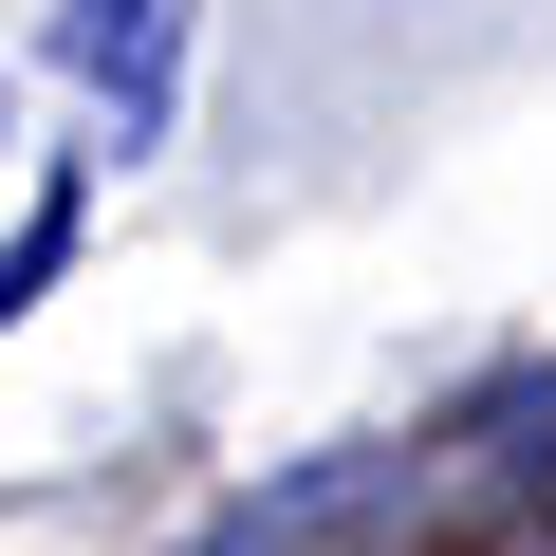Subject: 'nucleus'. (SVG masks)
<instances>
[{
	"label": "nucleus",
	"instance_id": "f257e3e1",
	"mask_svg": "<svg viewBox=\"0 0 556 556\" xmlns=\"http://www.w3.org/2000/svg\"><path fill=\"white\" fill-rule=\"evenodd\" d=\"M56 56L112 93V130H167V75H186V0H56Z\"/></svg>",
	"mask_w": 556,
	"mask_h": 556
},
{
	"label": "nucleus",
	"instance_id": "f03ea898",
	"mask_svg": "<svg viewBox=\"0 0 556 556\" xmlns=\"http://www.w3.org/2000/svg\"><path fill=\"white\" fill-rule=\"evenodd\" d=\"M371 501H408V445H353V464H316V482H278V501H241L204 556H298V538H334V519H371Z\"/></svg>",
	"mask_w": 556,
	"mask_h": 556
},
{
	"label": "nucleus",
	"instance_id": "7ed1b4c3",
	"mask_svg": "<svg viewBox=\"0 0 556 556\" xmlns=\"http://www.w3.org/2000/svg\"><path fill=\"white\" fill-rule=\"evenodd\" d=\"M56 260H75V186H38V223H20V241H0V316H20V298H38V278H56Z\"/></svg>",
	"mask_w": 556,
	"mask_h": 556
}]
</instances>
